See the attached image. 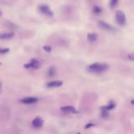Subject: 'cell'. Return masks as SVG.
Returning <instances> with one entry per match:
<instances>
[{"label":"cell","mask_w":134,"mask_h":134,"mask_svg":"<svg viewBox=\"0 0 134 134\" xmlns=\"http://www.w3.org/2000/svg\"><path fill=\"white\" fill-rule=\"evenodd\" d=\"M108 68V65L104 63H95L90 65L88 69L92 72L99 73L106 70Z\"/></svg>","instance_id":"cell-1"},{"label":"cell","mask_w":134,"mask_h":134,"mask_svg":"<svg viewBox=\"0 0 134 134\" xmlns=\"http://www.w3.org/2000/svg\"><path fill=\"white\" fill-rule=\"evenodd\" d=\"M115 15V19L117 23L121 25H124L126 20L124 13L121 10H119L116 11Z\"/></svg>","instance_id":"cell-2"},{"label":"cell","mask_w":134,"mask_h":134,"mask_svg":"<svg viewBox=\"0 0 134 134\" xmlns=\"http://www.w3.org/2000/svg\"><path fill=\"white\" fill-rule=\"evenodd\" d=\"M43 60L39 57L34 58H32L30 61V64L31 67L35 69H39L42 65Z\"/></svg>","instance_id":"cell-3"},{"label":"cell","mask_w":134,"mask_h":134,"mask_svg":"<svg viewBox=\"0 0 134 134\" xmlns=\"http://www.w3.org/2000/svg\"><path fill=\"white\" fill-rule=\"evenodd\" d=\"M38 9L41 13L47 15L52 16L53 15V12L50 9L49 7L46 4H41L39 5Z\"/></svg>","instance_id":"cell-4"},{"label":"cell","mask_w":134,"mask_h":134,"mask_svg":"<svg viewBox=\"0 0 134 134\" xmlns=\"http://www.w3.org/2000/svg\"><path fill=\"white\" fill-rule=\"evenodd\" d=\"M38 101V98L36 97H27L22 99L21 102L25 104H31L37 102Z\"/></svg>","instance_id":"cell-5"},{"label":"cell","mask_w":134,"mask_h":134,"mask_svg":"<svg viewBox=\"0 0 134 134\" xmlns=\"http://www.w3.org/2000/svg\"><path fill=\"white\" fill-rule=\"evenodd\" d=\"M98 25L101 27L110 30H114L115 28L112 26L102 20H99L97 21Z\"/></svg>","instance_id":"cell-6"},{"label":"cell","mask_w":134,"mask_h":134,"mask_svg":"<svg viewBox=\"0 0 134 134\" xmlns=\"http://www.w3.org/2000/svg\"><path fill=\"white\" fill-rule=\"evenodd\" d=\"M63 84V81L60 80H56L48 82L46 84L48 88H52L60 87Z\"/></svg>","instance_id":"cell-7"},{"label":"cell","mask_w":134,"mask_h":134,"mask_svg":"<svg viewBox=\"0 0 134 134\" xmlns=\"http://www.w3.org/2000/svg\"><path fill=\"white\" fill-rule=\"evenodd\" d=\"M44 121L41 118L37 116L32 121L33 125L36 127L39 128L41 127L43 124Z\"/></svg>","instance_id":"cell-8"},{"label":"cell","mask_w":134,"mask_h":134,"mask_svg":"<svg viewBox=\"0 0 134 134\" xmlns=\"http://www.w3.org/2000/svg\"><path fill=\"white\" fill-rule=\"evenodd\" d=\"M61 110L65 112H70L72 113L76 114L79 113L75 108L72 106H64L60 108Z\"/></svg>","instance_id":"cell-9"},{"label":"cell","mask_w":134,"mask_h":134,"mask_svg":"<svg viewBox=\"0 0 134 134\" xmlns=\"http://www.w3.org/2000/svg\"><path fill=\"white\" fill-rule=\"evenodd\" d=\"M109 105L108 106H103L100 107V109L102 110H108L114 109L115 107V104L112 100H110L109 102Z\"/></svg>","instance_id":"cell-10"},{"label":"cell","mask_w":134,"mask_h":134,"mask_svg":"<svg viewBox=\"0 0 134 134\" xmlns=\"http://www.w3.org/2000/svg\"><path fill=\"white\" fill-rule=\"evenodd\" d=\"M98 37V35L95 32L88 33L87 35V38L88 41L92 42L95 41Z\"/></svg>","instance_id":"cell-11"},{"label":"cell","mask_w":134,"mask_h":134,"mask_svg":"<svg viewBox=\"0 0 134 134\" xmlns=\"http://www.w3.org/2000/svg\"><path fill=\"white\" fill-rule=\"evenodd\" d=\"M14 35V33L12 32L1 34H0V39H4L10 38L13 37Z\"/></svg>","instance_id":"cell-12"},{"label":"cell","mask_w":134,"mask_h":134,"mask_svg":"<svg viewBox=\"0 0 134 134\" xmlns=\"http://www.w3.org/2000/svg\"><path fill=\"white\" fill-rule=\"evenodd\" d=\"M92 12L95 14H99L103 11L102 8L98 5L94 6L92 9Z\"/></svg>","instance_id":"cell-13"},{"label":"cell","mask_w":134,"mask_h":134,"mask_svg":"<svg viewBox=\"0 0 134 134\" xmlns=\"http://www.w3.org/2000/svg\"><path fill=\"white\" fill-rule=\"evenodd\" d=\"M48 74L50 77H52L54 76L55 74V69L54 67L52 66L49 68Z\"/></svg>","instance_id":"cell-14"},{"label":"cell","mask_w":134,"mask_h":134,"mask_svg":"<svg viewBox=\"0 0 134 134\" xmlns=\"http://www.w3.org/2000/svg\"><path fill=\"white\" fill-rule=\"evenodd\" d=\"M118 0H110L109 5L111 8H114L117 5Z\"/></svg>","instance_id":"cell-15"},{"label":"cell","mask_w":134,"mask_h":134,"mask_svg":"<svg viewBox=\"0 0 134 134\" xmlns=\"http://www.w3.org/2000/svg\"><path fill=\"white\" fill-rule=\"evenodd\" d=\"M101 115L103 118H106L109 115V113L107 110H102Z\"/></svg>","instance_id":"cell-16"},{"label":"cell","mask_w":134,"mask_h":134,"mask_svg":"<svg viewBox=\"0 0 134 134\" xmlns=\"http://www.w3.org/2000/svg\"><path fill=\"white\" fill-rule=\"evenodd\" d=\"M43 49L47 52H50L52 50L51 47L48 45L44 46L43 47Z\"/></svg>","instance_id":"cell-17"},{"label":"cell","mask_w":134,"mask_h":134,"mask_svg":"<svg viewBox=\"0 0 134 134\" xmlns=\"http://www.w3.org/2000/svg\"><path fill=\"white\" fill-rule=\"evenodd\" d=\"M9 49L8 48L3 49H0V53L4 54L6 53L9 51Z\"/></svg>","instance_id":"cell-18"},{"label":"cell","mask_w":134,"mask_h":134,"mask_svg":"<svg viewBox=\"0 0 134 134\" xmlns=\"http://www.w3.org/2000/svg\"><path fill=\"white\" fill-rule=\"evenodd\" d=\"M128 58L132 60H134V55L133 53H131L129 54L127 56Z\"/></svg>","instance_id":"cell-19"},{"label":"cell","mask_w":134,"mask_h":134,"mask_svg":"<svg viewBox=\"0 0 134 134\" xmlns=\"http://www.w3.org/2000/svg\"><path fill=\"white\" fill-rule=\"evenodd\" d=\"M95 125L93 124L89 123L86 124L85 126V128L87 129L90 127L94 126Z\"/></svg>","instance_id":"cell-20"},{"label":"cell","mask_w":134,"mask_h":134,"mask_svg":"<svg viewBox=\"0 0 134 134\" xmlns=\"http://www.w3.org/2000/svg\"><path fill=\"white\" fill-rule=\"evenodd\" d=\"M24 67L26 69H27L31 67V65L30 63L25 64L24 65Z\"/></svg>","instance_id":"cell-21"},{"label":"cell","mask_w":134,"mask_h":134,"mask_svg":"<svg viewBox=\"0 0 134 134\" xmlns=\"http://www.w3.org/2000/svg\"><path fill=\"white\" fill-rule=\"evenodd\" d=\"M131 103L132 105H134V102L133 100H132L131 101Z\"/></svg>","instance_id":"cell-22"},{"label":"cell","mask_w":134,"mask_h":134,"mask_svg":"<svg viewBox=\"0 0 134 134\" xmlns=\"http://www.w3.org/2000/svg\"><path fill=\"white\" fill-rule=\"evenodd\" d=\"M77 133V134H80V132H78Z\"/></svg>","instance_id":"cell-23"},{"label":"cell","mask_w":134,"mask_h":134,"mask_svg":"<svg viewBox=\"0 0 134 134\" xmlns=\"http://www.w3.org/2000/svg\"><path fill=\"white\" fill-rule=\"evenodd\" d=\"M2 64V63L0 62V65H1Z\"/></svg>","instance_id":"cell-24"},{"label":"cell","mask_w":134,"mask_h":134,"mask_svg":"<svg viewBox=\"0 0 134 134\" xmlns=\"http://www.w3.org/2000/svg\"><path fill=\"white\" fill-rule=\"evenodd\" d=\"M1 12L0 11V15H1Z\"/></svg>","instance_id":"cell-25"},{"label":"cell","mask_w":134,"mask_h":134,"mask_svg":"<svg viewBox=\"0 0 134 134\" xmlns=\"http://www.w3.org/2000/svg\"><path fill=\"white\" fill-rule=\"evenodd\" d=\"M0 86H1V83L0 82Z\"/></svg>","instance_id":"cell-26"}]
</instances>
